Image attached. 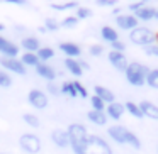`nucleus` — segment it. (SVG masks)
<instances>
[{"instance_id": "f257e3e1", "label": "nucleus", "mask_w": 158, "mask_h": 154, "mask_svg": "<svg viewBox=\"0 0 158 154\" xmlns=\"http://www.w3.org/2000/svg\"><path fill=\"white\" fill-rule=\"evenodd\" d=\"M72 149L75 154H114L109 142L97 134H89L82 142L73 146Z\"/></svg>"}, {"instance_id": "f03ea898", "label": "nucleus", "mask_w": 158, "mask_h": 154, "mask_svg": "<svg viewBox=\"0 0 158 154\" xmlns=\"http://www.w3.org/2000/svg\"><path fill=\"white\" fill-rule=\"evenodd\" d=\"M107 136L117 144H129L133 149H139L141 147L139 137L134 132H131V130L124 125H117V124L116 125H110L109 129H107Z\"/></svg>"}, {"instance_id": "7ed1b4c3", "label": "nucleus", "mask_w": 158, "mask_h": 154, "mask_svg": "<svg viewBox=\"0 0 158 154\" xmlns=\"http://www.w3.org/2000/svg\"><path fill=\"white\" fill-rule=\"evenodd\" d=\"M148 71H150V69H148V66L141 65L139 61H131L129 65H127L124 75H126V80L129 81V85H133V86H143L144 83H146Z\"/></svg>"}, {"instance_id": "20e7f679", "label": "nucleus", "mask_w": 158, "mask_h": 154, "mask_svg": "<svg viewBox=\"0 0 158 154\" xmlns=\"http://www.w3.org/2000/svg\"><path fill=\"white\" fill-rule=\"evenodd\" d=\"M129 41L136 46L146 48V46L155 44V32L148 27H139V26H138L136 29H133V31L129 32Z\"/></svg>"}, {"instance_id": "39448f33", "label": "nucleus", "mask_w": 158, "mask_h": 154, "mask_svg": "<svg viewBox=\"0 0 158 154\" xmlns=\"http://www.w3.org/2000/svg\"><path fill=\"white\" fill-rule=\"evenodd\" d=\"M19 146L27 154H38L41 151V139L36 134H22L19 137Z\"/></svg>"}, {"instance_id": "423d86ee", "label": "nucleus", "mask_w": 158, "mask_h": 154, "mask_svg": "<svg viewBox=\"0 0 158 154\" xmlns=\"http://www.w3.org/2000/svg\"><path fill=\"white\" fill-rule=\"evenodd\" d=\"M27 102H29V105H32L34 109L44 110L46 107H48V103H49V98H48V95H46L43 90L32 88L31 92L27 93Z\"/></svg>"}, {"instance_id": "0eeeda50", "label": "nucleus", "mask_w": 158, "mask_h": 154, "mask_svg": "<svg viewBox=\"0 0 158 154\" xmlns=\"http://www.w3.org/2000/svg\"><path fill=\"white\" fill-rule=\"evenodd\" d=\"M66 132H68L70 146H72V147L77 146V144H80L87 136H89V130H87V127L82 125V124H70V127L66 129Z\"/></svg>"}, {"instance_id": "6e6552de", "label": "nucleus", "mask_w": 158, "mask_h": 154, "mask_svg": "<svg viewBox=\"0 0 158 154\" xmlns=\"http://www.w3.org/2000/svg\"><path fill=\"white\" fill-rule=\"evenodd\" d=\"M0 65L7 71L15 73V75H26V66L17 58H0Z\"/></svg>"}, {"instance_id": "1a4fd4ad", "label": "nucleus", "mask_w": 158, "mask_h": 154, "mask_svg": "<svg viewBox=\"0 0 158 154\" xmlns=\"http://www.w3.org/2000/svg\"><path fill=\"white\" fill-rule=\"evenodd\" d=\"M116 24H117V27H119V29L131 32L133 29L138 27L139 21H138L133 14H121V15H117V17H116Z\"/></svg>"}, {"instance_id": "9d476101", "label": "nucleus", "mask_w": 158, "mask_h": 154, "mask_svg": "<svg viewBox=\"0 0 158 154\" xmlns=\"http://www.w3.org/2000/svg\"><path fill=\"white\" fill-rule=\"evenodd\" d=\"M107 58H109V63L117 69V71H126L127 65H129V61H127V58H126V54H124V53L110 51L109 54H107Z\"/></svg>"}, {"instance_id": "9b49d317", "label": "nucleus", "mask_w": 158, "mask_h": 154, "mask_svg": "<svg viewBox=\"0 0 158 154\" xmlns=\"http://www.w3.org/2000/svg\"><path fill=\"white\" fill-rule=\"evenodd\" d=\"M0 53L4 54V58H15L19 54V46L0 36Z\"/></svg>"}, {"instance_id": "f8f14e48", "label": "nucleus", "mask_w": 158, "mask_h": 154, "mask_svg": "<svg viewBox=\"0 0 158 154\" xmlns=\"http://www.w3.org/2000/svg\"><path fill=\"white\" fill-rule=\"evenodd\" d=\"M138 105H139V110L143 113V117H148L151 120H158V105H155L150 100H143Z\"/></svg>"}, {"instance_id": "ddd939ff", "label": "nucleus", "mask_w": 158, "mask_h": 154, "mask_svg": "<svg viewBox=\"0 0 158 154\" xmlns=\"http://www.w3.org/2000/svg\"><path fill=\"white\" fill-rule=\"evenodd\" d=\"M126 109H124V103H119V102H112L106 107V115L107 119H112V120H119L121 117L124 115Z\"/></svg>"}, {"instance_id": "4468645a", "label": "nucleus", "mask_w": 158, "mask_h": 154, "mask_svg": "<svg viewBox=\"0 0 158 154\" xmlns=\"http://www.w3.org/2000/svg\"><path fill=\"white\" fill-rule=\"evenodd\" d=\"M51 140L56 144L58 147H61V149H65V147L70 146V137H68V132L63 129H55L51 132Z\"/></svg>"}, {"instance_id": "2eb2a0df", "label": "nucleus", "mask_w": 158, "mask_h": 154, "mask_svg": "<svg viewBox=\"0 0 158 154\" xmlns=\"http://www.w3.org/2000/svg\"><path fill=\"white\" fill-rule=\"evenodd\" d=\"M36 73H38L41 78H44L48 83L55 81V78H56V71L49 65H46V63H39V65L36 66Z\"/></svg>"}, {"instance_id": "dca6fc26", "label": "nucleus", "mask_w": 158, "mask_h": 154, "mask_svg": "<svg viewBox=\"0 0 158 154\" xmlns=\"http://www.w3.org/2000/svg\"><path fill=\"white\" fill-rule=\"evenodd\" d=\"M60 51H61L63 54H66V58H72V59H77L82 54L80 46L73 44V42H61V44H60Z\"/></svg>"}, {"instance_id": "f3484780", "label": "nucleus", "mask_w": 158, "mask_h": 154, "mask_svg": "<svg viewBox=\"0 0 158 154\" xmlns=\"http://www.w3.org/2000/svg\"><path fill=\"white\" fill-rule=\"evenodd\" d=\"M94 93H95L97 97H99L100 100H102L106 105H109V103H112V102H116V95H114L112 92H110L109 88H106V86H100V85H97L95 88H94Z\"/></svg>"}, {"instance_id": "a211bd4d", "label": "nucleus", "mask_w": 158, "mask_h": 154, "mask_svg": "<svg viewBox=\"0 0 158 154\" xmlns=\"http://www.w3.org/2000/svg\"><path fill=\"white\" fill-rule=\"evenodd\" d=\"M21 48L24 49L26 53H38L39 49H41V46H39V41L38 38H24L21 41Z\"/></svg>"}, {"instance_id": "6ab92c4d", "label": "nucleus", "mask_w": 158, "mask_h": 154, "mask_svg": "<svg viewBox=\"0 0 158 154\" xmlns=\"http://www.w3.org/2000/svg\"><path fill=\"white\" fill-rule=\"evenodd\" d=\"M155 12H156V9L150 7V5H144L143 9H139V10H138L136 14H133V15L138 19V21L148 22V21H153L155 19Z\"/></svg>"}, {"instance_id": "aec40b11", "label": "nucleus", "mask_w": 158, "mask_h": 154, "mask_svg": "<svg viewBox=\"0 0 158 154\" xmlns=\"http://www.w3.org/2000/svg\"><path fill=\"white\" fill-rule=\"evenodd\" d=\"M65 68L68 69L73 76H77V78L83 75V69H82V66H80V61H77V59L65 58Z\"/></svg>"}, {"instance_id": "412c9836", "label": "nucleus", "mask_w": 158, "mask_h": 154, "mask_svg": "<svg viewBox=\"0 0 158 154\" xmlns=\"http://www.w3.org/2000/svg\"><path fill=\"white\" fill-rule=\"evenodd\" d=\"M87 119H89L92 124H95V125H106V124H107V115H106V112L90 110V112L87 113Z\"/></svg>"}, {"instance_id": "4be33fe9", "label": "nucleus", "mask_w": 158, "mask_h": 154, "mask_svg": "<svg viewBox=\"0 0 158 154\" xmlns=\"http://www.w3.org/2000/svg\"><path fill=\"white\" fill-rule=\"evenodd\" d=\"M100 36H102L104 41H107L110 44V42L114 41H119V36H117V31L114 27H109V26H104L102 29H100Z\"/></svg>"}, {"instance_id": "5701e85b", "label": "nucleus", "mask_w": 158, "mask_h": 154, "mask_svg": "<svg viewBox=\"0 0 158 154\" xmlns=\"http://www.w3.org/2000/svg\"><path fill=\"white\" fill-rule=\"evenodd\" d=\"M21 63L26 66V68H27V66L29 68H36L41 61H39V58L34 54V53H24V54L21 56Z\"/></svg>"}, {"instance_id": "b1692460", "label": "nucleus", "mask_w": 158, "mask_h": 154, "mask_svg": "<svg viewBox=\"0 0 158 154\" xmlns=\"http://www.w3.org/2000/svg\"><path fill=\"white\" fill-rule=\"evenodd\" d=\"M124 109H126V112L129 113V115L136 117V119H141V117H143V113H141V110H139V105L134 103V102H131V100L124 103Z\"/></svg>"}, {"instance_id": "393cba45", "label": "nucleus", "mask_w": 158, "mask_h": 154, "mask_svg": "<svg viewBox=\"0 0 158 154\" xmlns=\"http://www.w3.org/2000/svg\"><path fill=\"white\" fill-rule=\"evenodd\" d=\"M146 85L153 90H158V69H150V71H148Z\"/></svg>"}, {"instance_id": "a878e982", "label": "nucleus", "mask_w": 158, "mask_h": 154, "mask_svg": "<svg viewBox=\"0 0 158 154\" xmlns=\"http://www.w3.org/2000/svg\"><path fill=\"white\" fill-rule=\"evenodd\" d=\"M36 56L39 58V61H41V63H46V61H49V59L55 56V51H53L51 48H41L38 53H36Z\"/></svg>"}, {"instance_id": "bb28decb", "label": "nucleus", "mask_w": 158, "mask_h": 154, "mask_svg": "<svg viewBox=\"0 0 158 154\" xmlns=\"http://www.w3.org/2000/svg\"><path fill=\"white\" fill-rule=\"evenodd\" d=\"M60 92L63 93V95H68V97H72V98H75V97H78L77 95V90H75V86H73V81H65L61 85V88H60Z\"/></svg>"}, {"instance_id": "cd10ccee", "label": "nucleus", "mask_w": 158, "mask_h": 154, "mask_svg": "<svg viewBox=\"0 0 158 154\" xmlns=\"http://www.w3.org/2000/svg\"><path fill=\"white\" fill-rule=\"evenodd\" d=\"M22 120H24L29 127H32V129H38V127L41 125L38 115H34V113H24V115H22Z\"/></svg>"}, {"instance_id": "c85d7f7f", "label": "nucleus", "mask_w": 158, "mask_h": 154, "mask_svg": "<svg viewBox=\"0 0 158 154\" xmlns=\"http://www.w3.org/2000/svg\"><path fill=\"white\" fill-rule=\"evenodd\" d=\"M53 10H72V9H78V4L77 2H65V4H51Z\"/></svg>"}, {"instance_id": "c756f323", "label": "nucleus", "mask_w": 158, "mask_h": 154, "mask_svg": "<svg viewBox=\"0 0 158 154\" xmlns=\"http://www.w3.org/2000/svg\"><path fill=\"white\" fill-rule=\"evenodd\" d=\"M90 105H92V110H97V112H104V110H106V107H107L97 95L90 97Z\"/></svg>"}, {"instance_id": "7c9ffc66", "label": "nucleus", "mask_w": 158, "mask_h": 154, "mask_svg": "<svg viewBox=\"0 0 158 154\" xmlns=\"http://www.w3.org/2000/svg\"><path fill=\"white\" fill-rule=\"evenodd\" d=\"M12 86V76L5 69H0V88H9Z\"/></svg>"}, {"instance_id": "2f4dec72", "label": "nucleus", "mask_w": 158, "mask_h": 154, "mask_svg": "<svg viewBox=\"0 0 158 154\" xmlns=\"http://www.w3.org/2000/svg\"><path fill=\"white\" fill-rule=\"evenodd\" d=\"M77 24H78V19H77L75 15H68V17H65V19L61 21V26H63V27H66V29L75 27Z\"/></svg>"}, {"instance_id": "473e14b6", "label": "nucleus", "mask_w": 158, "mask_h": 154, "mask_svg": "<svg viewBox=\"0 0 158 154\" xmlns=\"http://www.w3.org/2000/svg\"><path fill=\"white\" fill-rule=\"evenodd\" d=\"M78 21H82V19H89V17H92V10L90 9H87V7H78L77 9V15H75Z\"/></svg>"}, {"instance_id": "72a5a7b5", "label": "nucleus", "mask_w": 158, "mask_h": 154, "mask_svg": "<svg viewBox=\"0 0 158 154\" xmlns=\"http://www.w3.org/2000/svg\"><path fill=\"white\" fill-rule=\"evenodd\" d=\"M73 86H75L77 95H78L80 98H87V97H89V92H87V88H85V86H83L80 81H73Z\"/></svg>"}, {"instance_id": "f704fd0d", "label": "nucleus", "mask_w": 158, "mask_h": 154, "mask_svg": "<svg viewBox=\"0 0 158 154\" xmlns=\"http://www.w3.org/2000/svg\"><path fill=\"white\" fill-rule=\"evenodd\" d=\"M144 5H146V4H144V0H139V2H133V4H129V5H127V9L131 10V14H136V12L139 10V9H143Z\"/></svg>"}, {"instance_id": "c9c22d12", "label": "nucleus", "mask_w": 158, "mask_h": 154, "mask_svg": "<svg viewBox=\"0 0 158 154\" xmlns=\"http://www.w3.org/2000/svg\"><path fill=\"white\" fill-rule=\"evenodd\" d=\"M44 27H46V31H56V29H60V24H58V21H55V19H46Z\"/></svg>"}, {"instance_id": "e433bc0d", "label": "nucleus", "mask_w": 158, "mask_h": 154, "mask_svg": "<svg viewBox=\"0 0 158 154\" xmlns=\"http://www.w3.org/2000/svg\"><path fill=\"white\" fill-rule=\"evenodd\" d=\"M89 53H90L92 56H95V58H97V56H100V54L104 53V48H102L100 44H92V46L89 48Z\"/></svg>"}, {"instance_id": "4c0bfd02", "label": "nucleus", "mask_w": 158, "mask_h": 154, "mask_svg": "<svg viewBox=\"0 0 158 154\" xmlns=\"http://www.w3.org/2000/svg\"><path fill=\"white\" fill-rule=\"evenodd\" d=\"M110 48H112V51H117V53H124V51H126V44H124L123 41L110 42Z\"/></svg>"}, {"instance_id": "58836bf2", "label": "nucleus", "mask_w": 158, "mask_h": 154, "mask_svg": "<svg viewBox=\"0 0 158 154\" xmlns=\"http://www.w3.org/2000/svg\"><path fill=\"white\" fill-rule=\"evenodd\" d=\"M144 53H146L148 56H156V58H158V44L146 46V48H144Z\"/></svg>"}, {"instance_id": "ea45409f", "label": "nucleus", "mask_w": 158, "mask_h": 154, "mask_svg": "<svg viewBox=\"0 0 158 154\" xmlns=\"http://www.w3.org/2000/svg\"><path fill=\"white\" fill-rule=\"evenodd\" d=\"M97 5H100V7H114L116 0H97Z\"/></svg>"}, {"instance_id": "a19ab883", "label": "nucleus", "mask_w": 158, "mask_h": 154, "mask_svg": "<svg viewBox=\"0 0 158 154\" xmlns=\"http://www.w3.org/2000/svg\"><path fill=\"white\" fill-rule=\"evenodd\" d=\"M48 92L49 93H51V95H58V92H60V88H58V86H56L55 85V83H48Z\"/></svg>"}, {"instance_id": "79ce46f5", "label": "nucleus", "mask_w": 158, "mask_h": 154, "mask_svg": "<svg viewBox=\"0 0 158 154\" xmlns=\"http://www.w3.org/2000/svg\"><path fill=\"white\" fill-rule=\"evenodd\" d=\"M10 4H19V5H24V0H7Z\"/></svg>"}, {"instance_id": "37998d69", "label": "nucleus", "mask_w": 158, "mask_h": 154, "mask_svg": "<svg viewBox=\"0 0 158 154\" xmlns=\"http://www.w3.org/2000/svg\"><path fill=\"white\" fill-rule=\"evenodd\" d=\"M155 44H158V32L155 34Z\"/></svg>"}, {"instance_id": "c03bdc74", "label": "nucleus", "mask_w": 158, "mask_h": 154, "mask_svg": "<svg viewBox=\"0 0 158 154\" xmlns=\"http://www.w3.org/2000/svg\"><path fill=\"white\" fill-rule=\"evenodd\" d=\"M4 29H5V26H4V24H2V22H0V32L4 31Z\"/></svg>"}, {"instance_id": "a18cd8bd", "label": "nucleus", "mask_w": 158, "mask_h": 154, "mask_svg": "<svg viewBox=\"0 0 158 154\" xmlns=\"http://www.w3.org/2000/svg\"><path fill=\"white\" fill-rule=\"evenodd\" d=\"M155 19L158 21V9H156V12H155Z\"/></svg>"}, {"instance_id": "49530a36", "label": "nucleus", "mask_w": 158, "mask_h": 154, "mask_svg": "<svg viewBox=\"0 0 158 154\" xmlns=\"http://www.w3.org/2000/svg\"><path fill=\"white\" fill-rule=\"evenodd\" d=\"M156 151H158V147H156Z\"/></svg>"}]
</instances>
